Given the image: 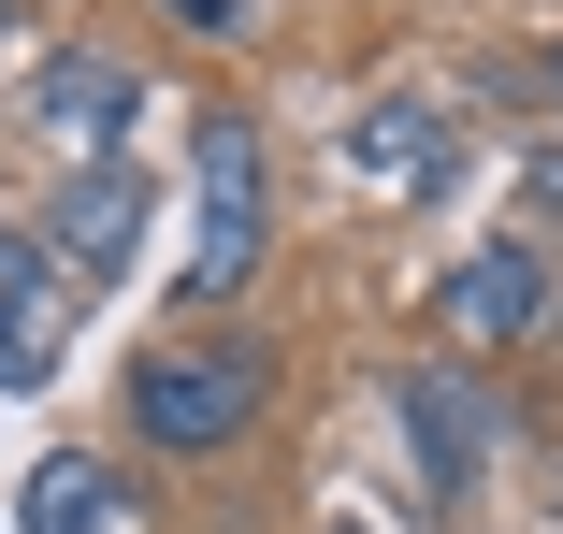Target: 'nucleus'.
Wrapping results in <instances>:
<instances>
[{
  "mask_svg": "<svg viewBox=\"0 0 563 534\" xmlns=\"http://www.w3.org/2000/svg\"><path fill=\"white\" fill-rule=\"evenodd\" d=\"M261 419H275V347L261 333H174L117 376V434L159 448V463H232V448H261Z\"/></svg>",
  "mask_w": 563,
  "mask_h": 534,
  "instance_id": "f257e3e1",
  "label": "nucleus"
},
{
  "mask_svg": "<svg viewBox=\"0 0 563 534\" xmlns=\"http://www.w3.org/2000/svg\"><path fill=\"white\" fill-rule=\"evenodd\" d=\"M188 202H202V246H188V275H174V318L202 333V318L275 260V159H261V116H246V101H202V131H188Z\"/></svg>",
  "mask_w": 563,
  "mask_h": 534,
  "instance_id": "f03ea898",
  "label": "nucleus"
},
{
  "mask_svg": "<svg viewBox=\"0 0 563 534\" xmlns=\"http://www.w3.org/2000/svg\"><path fill=\"white\" fill-rule=\"evenodd\" d=\"M390 419H405V463H419V491H433V505H463V491L520 448V404H506L477 361H448V347L390 376Z\"/></svg>",
  "mask_w": 563,
  "mask_h": 534,
  "instance_id": "7ed1b4c3",
  "label": "nucleus"
},
{
  "mask_svg": "<svg viewBox=\"0 0 563 534\" xmlns=\"http://www.w3.org/2000/svg\"><path fill=\"white\" fill-rule=\"evenodd\" d=\"M433 333H448V361H520V347H549L563 333V275L534 260V246H477V260H448L433 275Z\"/></svg>",
  "mask_w": 563,
  "mask_h": 534,
  "instance_id": "20e7f679",
  "label": "nucleus"
},
{
  "mask_svg": "<svg viewBox=\"0 0 563 534\" xmlns=\"http://www.w3.org/2000/svg\"><path fill=\"white\" fill-rule=\"evenodd\" d=\"M131 232H145V188H131V159H73L58 188H44V260L73 275V289H101V275H117L131 260Z\"/></svg>",
  "mask_w": 563,
  "mask_h": 534,
  "instance_id": "39448f33",
  "label": "nucleus"
},
{
  "mask_svg": "<svg viewBox=\"0 0 563 534\" xmlns=\"http://www.w3.org/2000/svg\"><path fill=\"white\" fill-rule=\"evenodd\" d=\"M131 101H145V73H131L117 44H58V58H44V131H58L73 159H117Z\"/></svg>",
  "mask_w": 563,
  "mask_h": 534,
  "instance_id": "423d86ee",
  "label": "nucleus"
},
{
  "mask_svg": "<svg viewBox=\"0 0 563 534\" xmlns=\"http://www.w3.org/2000/svg\"><path fill=\"white\" fill-rule=\"evenodd\" d=\"M58 303H73V275L30 232H0V390H44L58 376Z\"/></svg>",
  "mask_w": 563,
  "mask_h": 534,
  "instance_id": "0eeeda50",
  "label": "nucleus"
},
{
  "mask_svg": "<svg viewBox=\"0 0 563 534\" xmlns=\"http://www.w3.org/2000/svg\"><path fill=\"white\" fill-rule=\"evenodd\" d=\"M347 145H362L376 174H405V188H448V174H463V131H448L433 101H376V116H362Z\"/></svg>",
  "mask_w": 563,
  "mask_h": 534,
  "instance_id": "6e6552de",
  "label": "nucleus"
},
{
  "mask_svg": "<svg viewBox=\"0 0 563 534\" xmlns=\"http://www.w3.org/2000/svg\"><path fill=\"white\" fill-rule=\"evenodd\" d=\"M30 534H117V477H101L87 448L30 463Z\"/></svg>",
  "mask_w": 563,
  "mask_h": 534,
  "instance_id": "1a4fd4ad",
  "label": "nucleus"
},
{
  "mask_svg": "<svg viewBox=\"0 0 563 534\" xmlns=\"http://www.w3.org/2000/svg\"><path fill=\"white\" fill-rule=\"evenodd\" d=\"M520 202H534V218H563V145H534V159H520Z\"/></svg>",
  "mask_w": 563,
  "mask_h": 534,
  "instance_id": "9d476101",
  "label": "nucleus"
},
{
  "mask_svg": "<svg viewBox=\"0 0 563 534\" xmlns=\"http://www.w3.org/2000/svg\"><path fill=\"white\" fill-rule=\"evenodd\" d=\"M159 15H188V30H246V0H159Z\"/></svg>",
  "mask_w": 563,
  "mask_h": 534,
  "instance_id": "9b49d317",
  "label": "nucleus"
},
{
  "mask_svg": "<svg viewBox=\"0 0 563 534\" xmlns=\"http://www.w3.org/2000/svg\"><path fill=\"white\" fill-rule=\"evenodd\" d=\"M534 87H549V145H563V30H549V58H534Z\"/></svg>",
  "mask_w": 563,
  "mask_h": 534,
  "instance_id": "f8f14e48",
  "label": "nucleus"
},
{
  "mask_svg": "<svg viewBox=\"0 0 563 534\" xmlns=\"http://www.w3.org/2000/svg\"><path fill=\"white\" fill-rule=\"evenodd\" d=\"M15 15H30V0H0V30H15Z\"/></svg>",
  "mask_w": 563,
  "mask_h": 534,
  "instance_id": "ddd939ff",
  "label": "nucleus"
},
{
  "mask_svg": "<svg viewBox=\"0 0 563 534\" xmlns=\"http://www.w3.org/2000/svg\"><path fill=\"white\" fill-rule=\"evenodd\" d=\"M318 534H362V520H318Z\"/></svg>",
  "mask_w": 563,
  "mask_h": 534,
  "instance_id": "4468645a",
  "label": "nucleus"
}]
</instances>
